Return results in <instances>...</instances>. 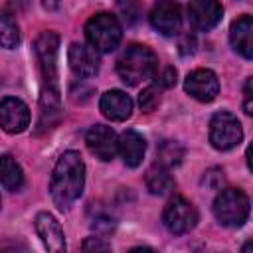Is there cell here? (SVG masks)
Returning a JSON list of instances; mask_svg holds the SVG:
<instances>
[{
  "mask_svg": "<svg viewBox=\"0 0 253 253\" xmlns=\"http://www.w3.org/2000/svg\"><path fill=\"white\" fill-rule=\"evenodd\" d=\"M83 184H85V164L81 154L75 150L63 152L53 168V176L49 184L55 206L67 210L81 196Z\"/></svg>",
  "mask_w": 253,
  "mask_h": 253,
  "instance_id": "cell-1",
  "label": "cell"
},
{
  "mask_svg": "<svg viewBox=\"0 0 253 253\" xmlns=\"http://www.w3.org/2000/svg\"><path fill=\"white\" fill-rule=\"evenodd\" d=\"M156 67L158 59L154 51L140 43L128 45L117 61V73L126 85H138L140 81L152 77Z\"/></svg>",
  "mask_w": 253,
  "mask_h": 253,
  "instance_id": "cell-2",
  "label": "cell"
},
{
  "mask_svg": "<svg viewBox=\"0 0 253 253\" xmlns=\"http://www.w3.org/2000/svg\"><path fill=\"white\" fill-rule=\"evenodd\" d=\"M213 213L225 227H239L249 215V200L239 188H225L213 200Z\"/></svg>",
  "mask_w": 253,
  "mask_h": 253,
  "instance_id": "cell-3",
  "label": "cell"
},
{
  "mask_svg": "<svg viewBox=\"0 0 253 253\" xmlns=\"http://www.w3.org/2000/svg\"><path fill=\"white\" fill-rule=\"evenodd\" d=\"M57 45L55 32H42L36 40V57L42 71V91H59L57 87Z\"/></svg>",
  "mask_w": 253,
  "mask_h": 253,
  "instance_id": "cell-4",
  "label": "cell"
},
{
  "mask_svg": "<svg viewBox=\"0 0 253 253\" xmlns=\"http://www.w3.org/2000/svg\"><path fill=\"white\" fill-rule=\"evenodd\" d=\"M85 36L97 51H113L121 42V24L113 14L101 12L93 16L85 26Z\"/></svg>",
  "mask_w": 253,
  "mask_h": 253,
  "instance_id": "cell-5",
  "label": "cell"
},
{
  "mask_svg": "<svg viewBox=\"0 0 253 253\" xmlns=\"http://www.w3.org/2000/svg\"><path fill=\"white\" fill-rule=\"evenodd\" d=\"M243 138V130L241 125L237 121V117H233L227 111H219L211 117L210 123V142L213 144V148L217 150H229L233 146H237Z\"/></svg>",
  "mask_w": 253,
  "mask_h": 253,
  "instance_id": "cell-6",
  "label": "cell"
},
{
  "mask_svg": "<svg viewBox=\"0 0 253 253\" xmlns=\"http://www.w3.org/2000/svg\"><path fill=\"white\" fill-rule=\"evenodd\" d=\"M162 221L166 225V229L170 233H186L190 229H194L196 221H198V211L196 208L186 200V198H174L166 204L164 213H162Z\"/></svg>",
  "mask_w": 253,
  "mask_h": 253,
  "instance_id": "cell-7",
  "label": "cell"
},
{
  "mask_svg": "<svg viewBox=\"0 0 253 253\" xmlns=\"http://www.w3.org/2000/svg\"><path fill=\"white\" fill-rule=\"evenodd\" d=\"M87 148L91 150V154H95L99 160H113L115 154L119 152V138L115 134V130L111 126L105 125H95L87 130L85 136Z\"/></svg>",
  "mask_w": 253,
  "mask_h": 253,
  "instance_id": "cell-8",
  "label": "cell"
},
{
  "mask_svg": "<svg viewBox=\"0 0 253 253\" xmlns=\"http://www.w3.org/2000/svg\"><path fill=\"white\" fill-rule=\"evenodd\" d=\"M150 24L162 36H174L180 32L182 14L174 0H158L150 12Z\"/></svg>",
  "mask_w": 253,
  "mask_h": 253,
  "instance_id": "cell-9",
  "label": "cell"
},
{
  "mask_svg": "<svg viewBox=\"0 0 253 253\" xmlns=\"http://www.w3.org/2000/svg\"><path fill=\"white\" fill-rule=\"evenodd\" d=\"M223 16V8L217 0H190L188 4V18L196 30L208 32L219 24Z\"/></svg>",
  "mask_w": 253,
  "mask_h": 253,
  "instance_id": "cell-10",
  "label": "cell"
},
{
  "mask_svg": "<svg viewBox=\"0 0 253 253\" xmlns=\"http://www.w3.org/2000/svg\"><path fill=\"white\" fill-rule=\"evenodd\" d=\"M184 89L194 99H198L202 103H210V101L215 99V95L219 91V81H217L213 71H210V69H196V71H192L186 77Z\"/></svg>",
  "mask_w": 253,
  "mask_h": 253,
  "instance_id": "cell-11",
  "label": "cell"
},
{
  "mask_svg": "<svg viewBox=\"0 0 253 253\" xmlns=\"http://www.w3.org/2000/svg\"><path fill=\"white\" fill-rule=\"evenodd\" d=\"M0 123L6 132H22L30 125V109L16 97H4L0 103Z\"/></svg>",
  "mask_w": 253,
  "mask_h": 253,
  "instance_id": "cell-12",
  "label": "cell"
},
{
  "mask_svg": "<svg viewBox=\"0 0 253 253\" xmlns=\"http://www.w3.org/2000/svg\"><path fill=\"white\" fill-rule=\"evenodd\" d=\"M67 61H69L71 71L79 77H91L99 69L97 49L93 45H85V43H77V42L69 45Z\"/></svg>",
  "mask_w": 253,
  "mask_h": 253,
  "instance_id": "cell-13",
  "label": "cell"
},
{
  "mask_svg": "<svg viewBox=\"0 0 253 253\" xmlns=\"http://www.w3.org/2000/svg\"><path fill=\"white\" fill-rule=\"evenodd\" d=\"M36 231H38V235H40V239L47 251H51V253H63L65 251L63 229L51 213L42 211L36 215Z\"/></svg>",
  "mask_w": 253,
  "mask_h": 253,
  "instance_id": "cell-14",
  "label": "cell"
},
{
  "mask_svg": "<svg viewBox=\"0 0 253 253\" xmlns=\"http://www.w3.org/2000/svg\"><path fill=\"white\" fill-rule=\"evenodd\" d=\"M229 42L239 55L253 59V18L251 16H239L237 20L231 22Z\"/></svg>",
  "mask_w": 253,
  "mask_h": 253,
  "instance_id": "cell-15",
  "label": "cell"
},
{
  "mask_svg": "<svg viewBox=\"0 0 253 253\" xmlns=\"http://www.w3.org/2000/svg\"><path fill=\"white\" fill-rule=\"evenodd\" d=\"M101 111L107 119L111 121H126L132 113V101L126 93L119 91V89H111L101 97Z\"/></svg>",
  "mask_w": 253,
  "mask_h": 253,
  "instance_id": "cell-16",
  "label": "cell"
},
{
  "mask_svg": "<svg viewBox=\"0 0 253 253\" xmlns=\"http://www.w3.org/2000/svg\"><path fill=\"white\" fill-rule=\"evenodd\" d=\"M144 150H146V142H144V138L136 130L128 128V130H125L121 134V138H119V152H121V156H123L126 166H132V168L138 166L142 162Z\"/></svg>",
  "mask_w": 253,
  "mask_h": 253,
  "instance_id": "cell-17",
  "label": "cell"
},
{
  "mask_svg": "<svg viewBox=\"0 0 253 253\" xmlns=\"http://www.w3.org/2000/svg\"><path fill=\"white\" fill-rule=\"evenodd\" d=\"M146 188L156 196H164V194H170L174 190V180L162 162L152 164L146 170Z\"/></svg>",
  "mask_w": 253,
  "mask_h": 253,
  "instance_id": "cell-18",
  "label": "cell"
},
{
  "mask_svg": "<svg viewBox=\"0 0 253 253\" xmlns=\"http://www.w3.org/2000/svg\"><path fill=\"white\" fill-rule=\"evenodd\" d=\"M24 184V174L22 168L18 166V162L12 156H2V186L8 192H16L20 190Z\"/></svg>",
  "mask_w": 253,
  "mask_h": 253,
  "instance_id": "cell-19",
  "label": "cell"
},
{
  "mask_svg": "<svg viewBox=\"0 0 253 253\" xmlns=\"http://www.w3.org/2000/svg\"><path fill=\"white\" fill-rule=\"evenodd\" d=\"M0 42L4 47H16L20 43V30L16 20H12V16L8 12L2 14V24H0Z\"/></svg>",
  "mask_w": 253,
  "mask_h": 253,
  "instance_id": "cell-20",
  "label": "cell"
},
{
  "mask_svg": "<svg viewBox=\"0 0 253 253\" xmlns=\"http://www.w3.org/2000/svg\"><path fill=\"white\" fill-rule=\"evenodd\" d=\"M158 156H160V162L166 164V166H176L182 162L184 158V148L176 142V140H164L160 142L158 146Z\"/></svg>",
  "mask_w": 253,
  "mask_h": 253,
  "instance_id": "cell-21",
  "label": "cell"
},
{
  "mask_svg": "<svg viewBox=\"0 0 253 253\" xmlns=\"http://www.w3.org/2000/svg\"><path fill=\"white\" fill-rule=\"evenodd\" d=\"M160 103V91L158 87H146L140 95H138V105L144 113H152Z\"/></svg>",
  "mask_w": 253,
  "mask_h": 253,
  "instance_id": "cell-22",
  "label": "cell"
},
{
  "mask_svg": "<svg viewBox=\"0 0 253 253\" xmlns=\"http://www.w3.org/2000/svg\"><path fill=\"white\" fill-rule=\"evenodd\" d=\"M156 85L158 87H172V85H176V69L174 67H164L160 73H156Z\"/></svg>",
  "mask_w": 253,
  "mask_h": 253,
  "instance_id": "cell-23",
  "label": "cell"
},
{
  "mask_svg": "<svg viewBox=\"0 0 253 253\" xmlns=\"http://www.w3.org/2000/svg\"><path fill=\"white\" fill-rule=\"evenodd\" d=\"M221 182H223V172H221V170H217V168L208 170V172H206V176H204V184H206L208 188H211V190L219 188V186H221Z\"/></svg>",
  "mask_w": 253,
  "mask_h": 253,
  "instance_id": "cell-24",
  "label": "cell"
},
{
  "mask_svg": "<svg viewBox=\"0 0 253 253\" xmlns=\"http://www.w3.org/2000/svg\"><path fill=\"white\" fill-rule=\"evenodd\" d=\"M243 109L247 115L253 117V77H249L245 81V87H243Z\"/></svg>",
  "mask_w": 253,
  "mask_h": 253,
  "instance_id": "cell-25",
  "label": "cell"
},
{
  "mask_svg": "<svg viewBox=\"0 0 253 253\" xmlns=\"http://www.w3.org/2000/svg\"><path fill=\"white\" fill-rule=\"evenodd\" d=\"M107 249H111V245L101 241V237H87L83 243V251H107Z\"/></svg>",
  "mask_w": 253,
  "mask_h": 253,
  "instance_id": "cell-26",
  "label": "cell"
},
{
  "mask_svg": "<svg viewBox=\"0 0 253 253\" xmlns=\"http://www.w3.org/2000/svg\"><path fill=\"white\" fill-rule=\"evenodd\" d=\"M123 14H125L123 18L126 20V24H132L138 18V6L134 2H126V6H123Z\"/></svg>",
  "mask_w": 253,
  "mask_h": 253,
  "instance_id": "cell-27",
  "label": "cell"
},
{
  "mask_svg": "<svg viewBox=\"0 0 253 253\" xmlns=\"http://www.w3.org/2000/svg\"><path fill=\"white\" fill-rule=\"evenodd\" d=\"M194 47H196V40H194V36L186 34V36L182 38V42H180V53H182V55L194 53Z\"/></svg>",
  "mask_w": 253,
  "mask_h": 253,
  "instance_id": "cell-28",
  "label": "cell"
},
{
  "mask_svg": "<svg viewBox=\"0 0 253 253\" xmlns=\"http://www.w3.org/2000/svg\"><path fill=\"white\" fill-rule=\"evenodd\" d=\"M103 225L107 227V233H109V231H113L115 221H113L111 217H103V215H99V217L93 219V227H95V229H99V227H103Z\"/></svg>",
  "mask_w": 253,
  "mask_h": 253,
  "instance_id": "cell-29",
  "label": "cell"
},
{
  "mask_svg": "<svg viewBox=\"0 0 253 253\" xmlns=\"http://www.w3.org/2000/svg\"><path fill=\"white\" fill-rule=\"evenodd\" d=\"M43 6H45L47 10H55V8L59 6V0H43Z\"/></svg>",
  "mask_w": 253,
  "mask_h": 253,
  "instance_id": "cell-30",
  "label": "cell"
},
{
  "mask_svg": "<svg viewBox=\"0 0 253 253\" xmlns=\"http://www.w3.org/2000/svg\"><path fill=\"white\" fill-rule=\"evenodd\" d=\"M247 164H249V168L253 170V142H251L249 148H247Z\"/></svg>",
  "mask_w": 253,
  "mask_h": 253,
  "instance_id": "cell-31",
  "label": "cell"
},
{
  "mask_svg": "<svg viewBox=\"0 0 253 253\" xmlns=\"http://www.w3.org/2000/svg\"><path fill=\"white\" fill-rule=\"evenodd\" d=\"M241 249H243V251H253V239H251V241H247V243H245Z\"/></svg>",
  "mask_w": 253,
  "mask_h": 253,
  "instance_id": "cell-32",
  "label": "cell"
}]
</instances>
